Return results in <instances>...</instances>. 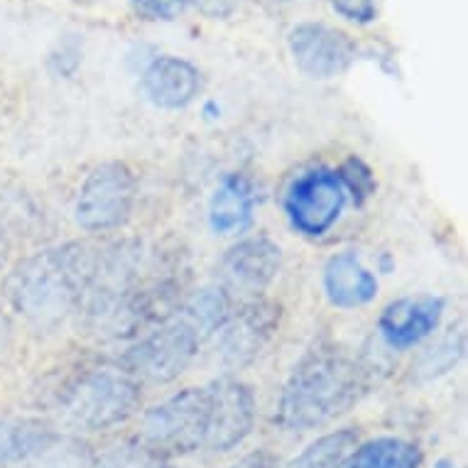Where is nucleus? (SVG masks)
Listing matches in <instances>:
<instances>
[{"instance_id": "obj_1", "label": "nucleus", "mask_w": 468, "mask_h": 468, "mask_svg": "<svg viewBox=\"0 0 468 468\" xmlns=\"http://www.w3.org/2000/svg\"><path fill=\"white\" fill-rule=\"evenodd\" d=\"M388 368L383 356L370 348L351 354L341 346L316 344L292 368L272 420L284 431L322 430L376 390Z\"/></svg>"}, {"instance_id": "obj_2", "label": "nucleus", "mask_w": 468, "mask_h": 468, "mask_svg": "<svg viewBox=\"0 0 468 468\" xmlns=\"http://www.w3.org/2000/svg\"><path fill=\"white\" fill-rule=\"evenodd\" d=\"M96 250L86 243H62L27 255L5 280V294L17 314L42 329L79 312L91 280Z\"/></svg>"}, {"instance_id": "obj_3", "label": "nucleus", "mask_w": 468, "mask_h": 468, "mask_svg": "<svg viewBox=\"0 0 468 468\" xmlns=\"http://www.w3.org/2000/svg\"><path fill=\"white\" fill-rule=\"evenodd\" d=\"M143 402V383L121 366L81 370L64 385L59 415L81 431H106L128 422Z\"/></svg>"}, {"instance_id": "obj_4", "label": "nucleus", "mask_w": 468, "mask_h": 468, "mask_svg": "<svg viewBox=\"0 0 468 468\" xmlns=\"http://www.w3.org/2000/svg\"><path fill=\"white\" fill-rule=\"evenodd\" d=\"M208 422H211L208 385L186 388L154 405L153 410H147L138 441L165 459L186 456L207 446Z\"/></svg>"}, {"instance_id": "obj_5", "label": "nucleus", "mask_w": 468, "mask_h": 468, "mask_svg": "<svg viewBox=\"0 0 468 468\" xmlns=\"http://www.w3.org/2000/svg\"><path fill=\"white\" fill-rule=\"evenodd\" d=\"M201 344L204 341L199 334L175 314L135 338L123 351L118 366L138 383L167 385L192 366Z\"/></svg>"}, {"instance_id": "obj_6", "label": "nucleus", "mask_w": 468, "mask_h": 468, "mask_svg": "<svg viewBox=\"0 0 468 468\" xmlns=\"http://www.w3.org/2000/svg\"><path fill=\"white\" fill-rule=\"evenodd\" d=\"M138 201V177L125 162H103L79 186L74 218L79 229L106 233L131 221Z\"/></svg>"}, {"instance_id": "obj_7", "label": "nucleus", "mask_w": 468, "mask_h": 468, "mask_svg": "<svg viewBox=\"0 0 468 468\" xmlns=\"http://www.w3.org/2000/svg\"><path fill=\"white\" fill-rule=\"evenodd\" d=\"M346 189L334 169L316 167L292 179L284 192V216L304 239H322L341 218L346 207Z\"/></svg>"}, {"instance_id": "obj_8", "label": "nucleus", "mask_w": 468, "mask_h": 468, "mask_svg": "<svg viewBox=\"0 0 468 468\" xmlns=\"http://www.w3.org/2000/svg\"><path fill=\"white\" fill-rule=\"evenodd\" d=\"M287 47L297 69L309 79L341 77L354 67L361 54L348 32L316 20L294 25L287 35Z\"/></svg>"}, {"instance_id": "obj_9", "label": "nucleus", "mask_w": 468, "mask_h": 468, "mask_svg": "<svg viewBox=\"0 0 468 468\" xmlns=\"http://www.w3.org/2000/svg\"><path fill=\"white\" fill-rule=\"evenodd\" d=\"M282 268V250L268 236H250L239 240L223 253L218 262V287L230 300H258L275 282Z\"/></svg>"}, {"instance_id": "obj_10", "label": "nucleus", "mask_w": 468, "mask_h": 468, "mask_svg": "<svg viewBox=\"0 0 468 468\" xmlns=\"http://www.w3.org/2000/svg\"><path fill=\"white\" fill-rule=\"evenodd\" d=\"M282 322V307L272 300H248L233 309L229 322L216 334L223 366L240 370L250 366L275 338Z\"/></svg>"}, {"instance_id": "obj_11", "label": "nucleus", "mask_w": 468, "mask_h": 468, "mask_svg": "<svg viewBox=\"0 0 468 468\" xmlns=\"http://www.w3.org/2000/svg\"><path fill=\"white\" fill-rule=\"evenodd\" d=\"M211 395V422H208L207 452L229 453L250 437L255 427V392L236 378H216L208 383Z\"/></svg>"}, {"instance_id": "obj_12", "label": "nucleus", "mask_w": 468, "mask_h": 468, "mask_svg": "<svg viewBox=\"0 0 468 468\" xmlns=\"http://www.w3.org/2000/svg\"><path fill=\"white\" fill-rule=\"evenodd\" d=\"M446 300L439 294L399 297L378 316V334L390 351H407L430 338L441 324Z\"/></svg>"}, {"instance_id": "obj_13", "label": "nucleus", "mask_w": 468, "mask_h": 468, "mask_svg": "<svg viewBox=\"0 0 468 468\" xmlns=\"http://www.w3.org/2000/svg\"><path fill=\"white\" fill-rule=\"evenodd\" d=\"M140 86L153 106L165 108V111H179L199 96L204 79L189 59L162 54L147 64L140 77Z\"/></svg>"}, {"instance_id": "obj_14", "label": "nucleus", "mask_w": 468, "mask_h": 468, "mask_svg": "<svg viewBox=\"0 0 468 468\" xmlns=\"http://www.w3.org/2000/svg\"><path fill=\"white\" fill-rule=\"evenodd\" d=\"M326 300L338 309L366 307L378 297V277L363 265L356 250L331 255L322 272Z\"/></svg>"}, {"instance_id": "obj_15", "label": "nucleus", "mask_w": 468, "mask_h": 468, "mask_svg": "<svg viewBox=\"0 0 468 468\" xmlns=\"http://www.w3.org/2000/svg\"><path fill=\"white\" fill-rule=\"evenodd\" d=\"M258 189L253 179L230 172L216 186L208 201V226L216 236H230V233H243L253 223L255 207H258Z\"/></svg>"}, {"instance_id": "obj_16", "label": "nucleus", "mask_w": 468, "mask_h": 468, "mask_svg": "<svg viewBox=\"0 0 468 468\" xmlns=\"http://www.w3.org/2000/svg\"><path fill=\"white\" fill-rule=\"evenodd\" d=\"M59 437L57 427L39 417H0V466L39 459Z\"/></svg>"}, {"instance_id": "obj_17", "label": "nucleus", "mask_w": 468, "mask_h": 468, "mask_svg": "<svg viewBox=\"0 0 468 468\" xmlns=\"http://www.w3.org/2000/svg\"><path fill=\"white\" fill-rule=\"evenodd\" d=\"M230 312H233V300L218 284H214V287H201L182 300L177 316L199 334L201 341H207L223 329Z\"/></svg>"}, {"instance_id": "obj_18", "label": "nucleus", "mask_w": 468, "mask_h": 468, "mask_svg": "<svg viewBox=\"0 0 468 468\" xmlns=\"http://www.w3.org/2000/svg\"><path fill=\"white\" fill-rule=\"evenodd\" d=\"M422 449L399 437H378L358 444L341 468H422Z\"/></svg>"}, {"instance_id": "obj_19", "label": "nucleus", "mask_w": 468, "mask_h": 468, "mask_svg": "<svg viewBox=\"0 0 468 468\" xmlns=\"http://www.w3.org/2000/svg\"><path fill=\"white\" fill-rule=\"evenodd\" d=\"M466 354V334H463V326L456 324V326H449L446 334L439 338L437 344L430 346L415 363H412V370H410V380L412 383H431L437 378L452 373L459 361Z\"/></svg>"}, {"instance_id": "obj_20", "label": "nucleus", "mask_w": 468, "mask_h": 468, "mask_svg": "<svg viewBox=\"0 0 468 468\" xmlns=\"http://www.w3.org/2000/svg\"><path fill=\"white\" fill-rule=\"evenodd\" d=\"M358 430H336L324 434L304 449L300 456H294L290 463L280 468H341L348 453L358 446Z\"/></svg>"}, {"instance_id": "obj_21", "label": "nucleus", "mask_w": 468, "mask_h": 468, "mask_svg": "<svg viewBox=\"0 0 468 468\" xmlns=\"http://www.w3.org/2000/svg\"><path fill=\"white\" fill-rule=\"evenodd\" d=\"M334 172H336V177L341 179L346 194L354 197L356 207H366V204L376 197V175H373V169H370L361 157H356V154L346 157Z\"/></svg>"}, {"instance_id": "obj_22", "label": "nucleus", "mask_w": 468, "mask_h": 468, "mask_svg": "<svg viewBox=\"0 0 468 468\" xmlns=\"http://www.w3.org/2000/svg\"><path fill=\"white\" fill-rule=\"evenodd\" d=\"M91 468H175L165 456L150 452L140 441L115 446L99 459H93Z\"/></svg>"}, {"instance_id": "obj_23", "label": "nucleus", "mask_w": 468, "mask_h": 468, "mask_svg": "<svg viewBox=\"0 0 468 468\" xmlns=\"http://www.w3.org/2000/svg\"><path fill=\"white\" fill-rule=\"evenodd\" d=\"M42 468H91L93 453L89 452V446L79 439H64L47 449L42 456Z\"/></svg>"}, {"instance_id": "obj_24", "label": "nucleus", "mask_w": 468, "mask_h": 468, "mask_svg": "<svg viewBox=\"0 0 468 468\" xmlns=\"http://www.w3.org/2000/svg\"><path fill=\"white\" fill-rule=\"evenodd\" d=\"M186 0H131L133 13L150 23H172L186 10Z\"/></svg>"}, {"instance_id": "obj_25", "label": "nucleus", "mask_w": 468, "mask_h": 468, "mask_svg": "<svg viewBox=\"0 0 468 468\" xmlns=\"http://www.w3.org/2000/svg\"><path fill=\"white\" fill-rule=\"evenodd\" d=\"M331 5L338 16L356 25L376 23L378 13H380L378 0H331Z\"/></svg>"}, {"instance_id": "obj_26", "label": "nucleus", "mask_w": 468, "mask_h": 468, "mask_svg": "<svg viewBox=\"0 0 468 468\" xmlns=\"http://www.w3.org/2000/svg\"><path fill=\"white\" fill-rule=\"evenodd\" d=\"M186 3H192L201 16L211 17V20H226L239 8V0H186Z\"/></svg>"}, {"instance_id": "obj_27", "label": "nucleus", "mask_w": 468, "mask_h": 468, "mask_svg": "<svg viewBox=\"0 0 468 468\" xmlns=\"http://www.w3.org/2000/svg\"><path fill=\"white\" fill-rule=\"evenodd\" d=\"M230 468H280V461H277V456H272L270 452L261 449V452H253L248 453V456H243L239 463H233Z\"/></svg>"}, {"instance_id": "obj_28", "label": "nucleus", "mask_w": 468, "mask_h": 468, "mask_svg": "<svg viewBox=\"0 0 468 468\" xmlns=\"http://www.w3.org/2000/svg\"><path fill=\"white\" fill-rule=\"evenodd\" d=\"M434 468H456V466H453V461L441 459V461H437V466H434Z\"/></svg>"}, {"instance_id": "obj_29", "label": "nucleus", "mask_w": 468, "mask_h": 468, "mask_svg": "<svg viewBox=\"0 0 468 468\" xmlns=\"http://www.w3.org/2000/svg\"><path fill=\"white\" fill-rule=\"evenodd\" d=\"M5 261V243H3V240H0V262Z\"/></svg>"}]
</instances>
